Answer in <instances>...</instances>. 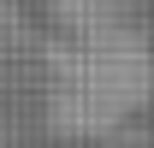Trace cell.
I'll return each instance as SVG.
<instances>
[{"instance_id": "cell-2", "label": "cell", "mask_w": 154, "mask_h": 148, "mask_svg": "<svg viewBox=\"0 0 154 148\" xmlns=\"http://www.w3.org/2000/svg\"><path fill=\"white\" fill-rule=\"evenodd\" d=\"M48 24L65 42L119 36V30H136V6L131 0H48Z\"/></svg>"}, {"instance_id": "cell-1", "label": "cell", "mask_w": 154, "mask_h": 148, "mask_svg": "<svg viewBox=\"0 0 154 148\" xmlns=\"http://www.w3.org/2000/svg\"><path fill=\"white\" fill-rule=\"evenodd\" d=\"M154 101V48L136 30L89 42H48V125L59 136H113L131 113Z\"/></svg>"}]
</instances>
